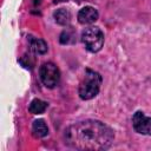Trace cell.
I'll list each match as a JSON object with an SVG mask.
<instances>
[{"instance_id":"1","label":"cell","mask_w":151,"mask_h":151,"mask_svg":"<svg viewBox=\"0 0 151 151\" xmlns=\"http://www.w3.org/2000/svg\"><path fill=\"white\" fill-rule=\"evenodd\" d=\"M65 143L77 150H106L113 142V131L99 120H83L65 130Z\"/></svg>"},{"instance_id":"9","label":"cell","mask_w":151,"mask_h":151,"mask_svg":"<svg viewBox=\"0 0 151 151\" xmlns=\"http://www.w3.org/2000/svg\"><path fill=\"white\" fill-rule=\"evenodd\" d=\"M55 21L59 24V25H67L71 20V14L67 9L65 8H60V9H57L53 14Z\"/></svg>"},{"instance_id":"4","label":"cell","mask_w":151,"mask_h":151,"mask_svg":"<svg viewBox=\"0 0 151 151\" xmlns=\"http://www.w3.org/2000/svg\"><path fill=\"white\" fill-rule=\"evenodd\" d=\"M39 76H40V80L41 83L46 86V87H54L60 79V72L59 68L52 64V63H45L40 66L39 70Z\"/></svg>"},{"instance_id":"6","label":"cell","mask_w":151,"mask_h":151,"mask_svg":"<svg viewBox=\"0 0 151 151\" xmlns=\"http://www.w3.org/2000/svg\"><path fill=\"white\" fill-rule=\"evenodd\" d=\"M98 19V12L96 8L93 7H84L79 11L78 13V21L83 25H87V24H92Z\"/></svg>"},{"instance_id":"5","label":"cell","mask_w":151,"mask_h":151,"mask_svg":"<svg viewBox=\"0 0 151 151\" xmlns=\"http://www.w3.org/2000/svg\"><path fill=\"white\" fill-rule=\"evenodd\" d=\"M133 129L142 134L151 136V117H146L144 112L137 111L132 117Z\"/></svg>"},{"instance_id":"7","label":"cell","mask_w":151,"mask_h":151,"mask_svg":"<svg viewBox=\"0 0 151 151\" xmlns=\"http://www.w3.org/2000/svg\"><path fill=\"white\" fill-rule=\"evenodd\" d=\"M28 42H29V48L34 53H37V54H44V53L47 52V44L42 39L29 37Z\"/></svg>"},{"instance_id":"8","label":"cell","mask_w":151,"mask_h":151,"mask_svg":"<svg viewBox=\"0 0 151 151\" xmlns=\"http://www.w3.org/2000/svg\"><path fill=\"white\" fill-rule=\"evenodd\" d=\"M32 130H33V134L38 138H41V137H45L47 133H48V129H47V125L46 123L42 120V119H37L33 122V126H32Z\"/></svg>"},{"instance_id":"10","label":"cell","mask_w":151,"mask_h":151,"mask_svg":"<svg viewBox=\"0 0 151 151\" xmlns=\"http://www.w3.org/2000/svg\"><path fill=\"white\" fill-rule=\"evenodd\" d=\"M47 107V103L46 101H42L40 99H33L29 104V112L33 113V114H39V113H42Z\"/></svg>"},{"instance_id":"3","label":"cell","mask_w":151,"mask_h":151,"mask_svg":"<svg viewBox=\"0 0 151 151\" xmlns=\"http://www.w3.org/2000/svg\"><path fill=\"white\" fill-rule=\"evenodd\" d=\"M81 41L90 52H98L104 45V33L98 27H87L81 33Z\"/></svg>"},{"instance_id":"2","label":"cell","mask_w":151,"mask_h":151,"mask_svg":"<svg viewBox=\"0 0 151 151\" xmlns=\"http://www.w3.org/2000/svg\"><path fill=\"white\" fill-rule=\"evenodd\" d=\"M100 84H101V76L98 72L87 68L85 71L84 80L79 85L80 98L84 100H88V99H92L93 97H96L99 92Z\"/></svg>"}]
</instances>
